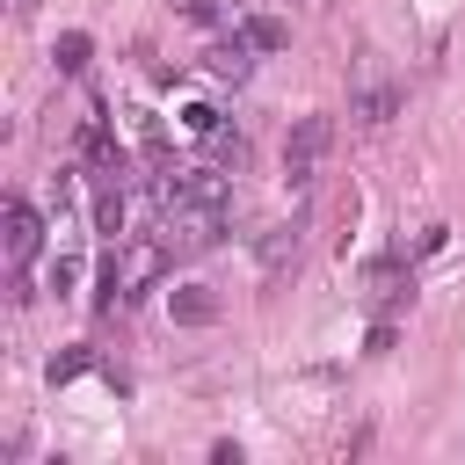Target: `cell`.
Masks as SVG:
<instances>
[{
    "mask_svg": "<svg viewBox=\"0 0 465 465\" xmlns=\"http://www.w3.org/2000/svg\"><path fill=\"white\" fill-rule=\"evenodd\" d=\"M218 225H225V203H189V196H174V203L160 211L167 254H203V247H218Z\"/></svg>",
    "mask_w": 465,
    "mask_h": 465,
    "instance_id": "obj_1",
    "label": "cell"
},
{
    "mask_svg": "<svg viewBox=\"0 0 465 465\" xmlns=\"http://www.w3.org/2000/svg\"><path fill=\"white\" fill-rule=\"evenodd\" d=\"M327 145H334V124H327V116H298L291 138H283V182H291V189H312Z\"/></svg>",
    "mask_w": 465,
    "mask_h": 465,
    "instance_id": "obj_2",
    "label": "cell"
},
{
    "mask_svg": "<svg viewBox=\"0 0 465 465\" xmlns=\"http://www.w3.org/2000/svg\"><path fill=\"white\" fill-rule=\"evenodd\" d=\"M36 247H44V218H36V211L15 196V203L0 211V254H7V269H15V276H29Z\"/></svg>",
    "mask_w": 465,
    "mask_h": 465,
    "instance_id": "obj_3",
    "label": "cell"
},
{
    "mask_svg": "<svg viewBox=\"0 0 465 465\" xmlns=\"http://www.w3.org/2000/svg\"><path fill=\"white\" fill-rule=\"evenodd\" d=\"M160 269H167V240H124V254H116L124 305H131V298H145V291L160 283Z\"/></svg>",
    "mask_w": 465,
    "mask_h": 465,
    "instance_id": "obj_4",
    "label": "cell"
},
{
    "mask_svg": "<svg viewBox=\"0 0 465 465\" xmlns=\"http://www.w3.org/2000/svg\"><path fill=\"white\" fill-rule=\"evenodd\" d=\"M203 73H211V80H247V73H254V44H247L240 29L218 36V44L203 51Z\"/></svg>",
    "mask_w": 465,
    "mask_h": 465,
    "instance_id": "obj_5",
    "label": "cell"
},
{
    "mask_svg": "<svg viewBox=\"0 0 465 465\" xmlns=\"http://www.w3.org/2000/svg\"><path fill=\"white\" fill-rule=\"evenodd\" d=\"M291 262H298V218H291V225H269V232L254 240V269H262V276H283Z\"/></svg>",
    "mask_w": 465,
    "mask_h": 465,
    "instance_id": "obj_6",
    "label": "cell"
},
{
    "mask_svg": "<svg viewBox=\"0 0 465 465\" xmlns=\"http://www.w3.org/2000/svg\"><path fill=\"white\" fill-rule=\"evenodd\" d=\"M167 312H174L182 327H211V320H218V291H211V283H174V291H167Z\"/></svg>",
    "mask_w": 465,
    "mask_h": 465,
    "instance_id": "obj_7",
    "label": "cell"
},
{
    "mask_svg": "<svg viewBox=\"0 0 465 465\" xmlns=\"http://www.w3.org/2000/svg\"><path fill=\"white\" fill-rule=\"evenodd\" d=\"M400 102H407V94H400V87H363V94H356V102H349V116H356V124H371V131H378V124H392V116H400Z\"/></svg>",
    "mask_w": 465,
    "mask_h": 465,
    "instance_id": "obj_8",
    "label": "cell"
},
{
    "mask_svg": "<svg viewBox=\"0 0 465 465\" xmlns=\"http://www.w3.org/2000/svg\"><path fill=\"white\" fill-rule=\"evenodd\" d=\"M400 298H407V269H400V262L385 254V262L371 269V305H378V320H385V312H392Z\"/></svg>",
    "mask_w": 465,
    "mask_h": 465,
    "instance_id": "obj_9",
    "label": "cell"
},
{
    "mask_svg": "<svg viewBox=\"0 0 465 465\" xmlns=\"http://www.w3.org/2000/svg\"><path fill=\"white\" fill-rule=\"evenodd\" d=\"M124 218H131V211H124V189H102V196H94V232H102L109 247H124Z\"/></svg>",
    "mask_w": 465,
    "mask_h": 465,
    "instance_id": "obj_10",
    "label": "cell"
},
{
    "mask_svg": "<svg viewBox=\"0 0 465 465\" xmlns=\"http://www.w3.org/2000/svg\"><path fill=\"white\" fill-rule=\"evenodd\" d=\"M87 58H94V44H87V36H80V29H65V36H58V44H51V65H58V73H65V80H73V73H87Z\"/></svg>",
    "mask_w": 465,
    "mask_h": 465,
    "instance_id": "obj_11",
    "label": "cell"
},
{
    "mask_svg": "<svg viewBox=\"0 0 465 465\" xmlns=\"http://www.w3.org/2000/svg\"><path fill=\"white\" fill-rule=\"evenodd\" d=\"M232 29H240L254 51H283V44H291V29H283V22H269V15H247V22H232Z\"/></svg>",
    "mask_w": 465,
    "mask_h": 465,
    "instance_id": "obj_12",
    "label": "cell"
},
{
    "mask_svg": "<svg viewBox=\"0 0 465 465\" xmlns=\"http://www.w3.org/2000/svg\"><path fill=\"white\" fill-rule=\"evenodd\" d=\"M182 131H189V138H196V145H211V138H218V131H225V116H218V109H211V102H189V109H182Z\"/></svg>",
    "mask_w": 465,
    "mask_h": 465,
    "instance_id": "obj_13",
    "label": "cell"
},
{
    "mask_svg": "<svg viewBox=\"0 0 465 465\" xmlns=\"http://www.w3.org/2000/svg\"><path fill=\"white\" fill-rule=\"evenodd\" d=\"M73 283H80V262H73V254H58V262H51V291H58V298H65V291H73Z\"/></svg>",
    "mask_w": 465,
    "mask_h": 465,
    "instance_id": "obj_14",
    "label": "cell"
},
{
    "mask_svg": "<svg viewBox=\"0 0 465 465\" xmlns=\"http://www.w3.org/2000/svg\"><path fill=\"white\" fill-rule=\"evenodd\" d=\"M174 7H182L189 22H218V0H174Z\"/></svg>",
    "mask_w": 465,
    "mask_h": 465,
    "instance_id": "obj_15",
    "label": "cell"
},
{
    "mask_svg": "<svg viewBox=\"0 0 465 465\" xmlns=\"http://www.w3.org/2000/svg\"><path fill=\"white\" fill-rule=\"evenodd\" d=\"M29 7H36V0H7V15H29Z\"/></svg>",
    "mask_w": 465,
    "mask_h": 465,
    "instance_id": "obj_16",
    "label": "cell"
}]
</instances>
